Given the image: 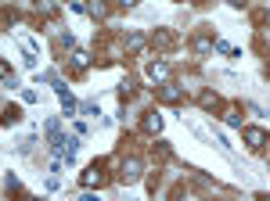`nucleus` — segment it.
<instances>
[{"label": "nucleus", "mask_w": 270, "mask_h": 201, "mask_svg": "<svg viewBox=\"0 0 270 201\" xmlns=\"http://www.w3.org/2000/svg\"><path fill=\"white\" fill-rule=\"evenodd\" d=\"M72 65H76V72H83V68L90 65V58H87L83 50H76V54H72Z\"/></svg>", "instance_id": "8"}, {"label": "nucleus", "mask_w": 270, "mask_h": 201, "mask_svg": "<svg viewBox=\"0 0 270 201\" xmlns=\"http://www.w3.org/2000/svg\"><path fill=\"white\" fill-rule=\"evenodd\" d=\"M119 180H123V184H137V180H141V162L126 158L123 166H119Z\"/></svg>", "instance_id": "1"}, {"label": "nucleus", "mask_w": 270, "mask_h": 201, "mask_svg": "<svg viewBox=\"0 0 270 201\" xmlns=\"http://www.w3.org/2000/svg\"><path fill=\"white\" fill-rule=\"evenodd\" d=\"M101 180H105V176H101V166H90V169L79 176V184H83V187H94V184H101Z\"/></svg>", "instance_id": "4"}, {"label": "nucleus", "mask_w": 270, "mask_h": 201, "mask_svg": "<svg viewBox=\"0 0 270 201\" xmlns=\"http://www.w3.org/2000/svg\"><path fill=\"white\" fill-rule=\"evenodd\" d=\"M216 104H220L216 94H202V108H216Z\"/></svg>", "instance_id": "9"}, {"label": "nucleus", "mask_w": 270, "mask_h": 201, "mask_svg": "<svg viewBox=\"0 0 270 201\" xmlns=\"http://www.w3.org/2000/svg\"><path fill=\"white\" fill-rule=\"evenodd\" d=\"M4 122L11 126V122H18V108L15 104H7V112H4Z\"/></svg>", "instance_id": "10"}, {"label": "nucleus", "mask_w": 270, "mask_h": 201, "mask_svg": "<svg viewBox=\"0 0 270 201\" xmlns=\"http://www.w3.org/2000/svg\"><path fill=\"white\" fill-rule=\"evenodd\" d=\"M180 97H184V90H180V86H173V83H170V86H166L162 94H159V100H162V104H176Z\"/></svg>", "instance_id": "5"}, {"label": "nucleus", "mask_w": 270, "mask_h": 201, "mask_svg": "<svg viewBox=\"0 0 270 201\" xmlns=\"http://www.w3.org/2000/svg\"><path fill=\"white\" fill-rule=\"evenodd\" d=\"M144 130H148V133H159V130H162V118H159V115H144Z\"/></svg>", "instance_id": "7"}, {"label": "nucleus", "mask_w": 270, "mask_h": 201, "mask_svg": "<svg viewBox=\"0 0 270 201\" xmlns=\"http://www.w3.org/2000/svg\"><path fill=\"white\" fill-rule=\"evenodd\" d=\"M227 126H241V115L234 112V108H231V112H227Z\"/></svg>", "instance_id": "11"}, {"label": "nucleus", "mask_w": 270, "mask_h": 201, "mask_svg": "<svg viewBox=\"0 0 270 201\" xmlns=\"http://www.w3.org/2000/svg\"><path fill=\"white\" fill-rule=\"evenodd\" d=\"M119 4H123V7H134V4H137V0H119Z\"/></svg>", "instance_id": "12"}, {"label": "nucleus", "mask_w": 270, "mask_h": 201, "mask_svg": "<svg viewBox=\"0 0 270 201\" xmlns=\"http://www.w3.org/2000/svg\"><path fill=\"white\" fill-rule=\"evenodd\" d=\"M141 47H144V36L141 33H130L126 36V50H141Z\"/></svg>", "instance_id": "6"}, {"label": "nucleus", "mask_w": 270, "mask_h": 201, "mask_svg": "<svg viewBox=\"0 0 270 201\" xmlns=\"http://www.w3.org/2000/svg\"><path fill=\"white\" fill-rule=\"evenodd\" d=\"M245 140H249V148H252V151H259V148L267 144V130H259V126H249V130H245Z\"/></svg>", "instance_id": "2"}, {"label": "nucleus", "mask_w": 270, "mask_h": 201, "mask_svg": "<svg viewBox=\"0 0 270 201\" xmlns=\"http://www.w3.org/2000/svg\"><path fill=\"white\" fill-rule=\"evenodd\" d=\"M148 76L162 83V79H170V65H166V61H152V65H148Z\"/></svg>", "instance_id": "3"}]
</instances>
